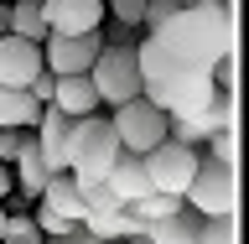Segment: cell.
<instances>
[{
    "label": "cell",
    "mask_w": 249,
    "mask_h": 244,
    "mask_svg": "<svg viewBox=\"0 0 249 244\" xmlns=\"http://www.w3.org/2000/svg\"><path fill=\"white\" fill-rule=\"evenodd\" d=\"M197 244H239V229H233V218H202Z\"/></svg>",
    "instance_id": "603a6c76"
},
{
    "label": "cell",
    "mask_w": 249,
    "mask_h": 244,
    "mask_svg": "<svg viewBox=\"0 0 249 244\" xmlns=\"http://www.w3.org/2000/svg\"><path fill=\"white\" fill-rule=\"evenodd\" d=\"M42 244H93V239H89V234H83V229H73V234H68V239H42Z\"/></svg>",
    "instance_id": "83f0119b"
},
{
    "label": "cell",
    "mask_w": 249,
    "mask_h": 244,
    "mask_svg": "<svg viewBox=\"0 0 249 244\" xmlns=\"http://www.w3.org/2000/svg\"><path fill=\"white\" fill-rule=\"evenodd\" d=\"M0 244H42V234H36V224H31L26 213H11V218H5Z\"/></svg>",
    "instance_id": "7402d4cb"
},
{
    "label": "cell",
    "mask_w": 249,
    "mask_h": 244,
    "mask_svg": "<svg viewBox=\"0 0 249 244\" xmlns=\"http://www.w3.org/2000/svg\"><path fill=\"white\" fill-rule=\"evenodd\" d=\"M52 109H62L68 120H83L99 109V94H93L89 73H73V78H57V89H52Z\"/></svg>",
    "instance_id": "5bb4252c"
},
{
    "label": "cell",
    "mask_w": 249,
    "mask_h": 244,
    "mask_svg": "<svg viewBox=\"0 0 249 244\" xmlns=\"http://www.w3.org/2000/svg\"><path fill=\"white\" fill-rule=\"evenodd\" d=\"M5 5H11V0H5Z\"/></svg>",
    "instance_id": "1f68e13d"
},
{
    "label": "cell",
    "mask_w": 249,
    "mask_h": 244,
    "mask_svg": "<svg viewBox=\"0 0 249 244\" xmlns=\"http://www.w3.org/2000/svg\"><path fill=\"white\" fill-rule=\"evenodd\" d=\"M135 68H140V99L156 104L166 120H187L192 109H202L218 94L208 68H192V62L171 57L166 47H156L151 37L135 42Z\"/></svg>",
    "instance_id": "6da1fadb"
},
{
    "label": "cell",
    "mask_w": 249,
    "mask_h": 244,
    "mask_svg": "<svg viewBox=\"0 0 249 244\" xmlns=\"http://www.w3.org/2000/svg\"><path fill=\"white\" fill-rule=\"evenodd\" d=\"M145 5H151V0H104V11H114L120 26H135V31H140V21H145Z\"/></svg>",
    "instance_id": "cb8c5ba5"
},
{
    "label": "cell",
    "mask_w": 249,
    "mask_h": 244,
    "mask_svg": "<svg viewBox=\"0 0 249 244\" xmlns=\"http://www.w3.org/2000/svg\"><path fill=\"white\" fill-rule=\"evenodd\" d=\"M21 140H26V130H0V161L11 167L16 151H21Z\"/></svg>",
    "instance_id": "484cf974"
},
{
    "label": "cell",
    "mask_w": 249,
    "mask_h": 244,
    "mask_svg": "<svg viewBox=\"0 0 249 244\" xmlns=\"http://www.w3.org/2000/svg\"><path fill=\"white\" fill-rule=\"evenodd\" d=\"M93 244H124V239H93Z\"/></svg>",
    "instance_id": "4dcf8cb0"
},
{
    "label": "cell",
    "mask_w": 249,
    "mask_h": 244,
    "mask_svg": "<svg viewBox=\"0 0 249 244\" xmlns=\"http://www.w3.org/2000/svg\"><path fill=\"white\" fill-rule=\"evenodd\" d=\"M78 229L89 234V239H124V244H130L140 229H145V224L135 218V208H114V213H93V218H83Z\"/></svg>",
    "instance_id": "2e32d148"
},
{
    "label": "cell",
    "mask_w": 249,
    "mask_h": 244,
    "mask_svg": "<svg viewBox=\"0 0 249 244\" xmlns=\"http://www.w3.org/2000/svg\"><path fill=\"white\" fill-rule=\"evenodd\" d=\"M109 125H114L120 151H130V156H145V151H156L166 140V114L156 104H145V99H130V104L109 109Z\"/></svg>",
    "instance_id": "8992f818"
},
{
    "label": "cell",
    "mask_w": 249,
    "mask_h": 244,
    "mask_svg": "<svg viewBox=\"0 0 249 244\" xmlns=\"http://www.w3.org/2000/svg\"><path fill=\"white\" fill-rule=\"evenodd\" d=\"M140 161H145L151 192H171V198H182L187 182H192V171H197V161H202V151L177 146V140H161V146H156V151H145Z\"/></svg>",
    "instance_id": "52a82bcc"
},
{
    "label": "cell",
    "mask_w": 249,
    "mask_h": 244,
    "mask_svg": "<svg viewBox=\"0 0 249 244\" xmlns=\"http://www.w3.org/2000/svg\"><path fill=\"white\" fill-rule=\"evenodd\" d=\"M11 37L21 42H47V21H42V0H11Z\"/></svg>",
    "instance_id": "d6986e66"
},
{
    "label": "cell",
    "mask_w": 249,
    "mask_h": 244,
    "mask_svg": "<svg viewBox=\"0 0 249 244\" xmlns=\"http://www.w3.org/2000/svg\"><path fill=\"white\" fill-rule=\"evenodd\" d=\"M52 89H57V78H52V73H47V68H42V73H36V78H31V83H26V94H31V99H36V104H52Z\"/></svg>",
    "instance_id": "d4e9b609"
},
{
    "label": "cell",
    "mask_w": 249,
    "mask_h": 244,
    "mask_svg": "<svg viewBox=\"0 0 249 244\" xmlns=\"http://www.w3.org/2000/svg\"><path fill=\"white\" fill-rule=\"evenodd\" d=\"M89 83L99 94V104L120 109L130 99H140V68H135V47H104L89 68Z\"/></svg>",
    "instance_id": "5b68a950"
},
{
    "label": "cell",
    "mask_w": 249,
    "mask_h": 244,
    "mask_svg": "<svg viewBox=\"0 0 249 244\" xmlns=\"http://www.w3.org/2000/svg\"><path fill=\"white\" fill-rule=\"evenodd\" d=\"M11 192H16V182H11V167H5V161H0V203L11 198Z\"/></svg>",
    "instance_id": "4316f807"
},
{
    "label": "cell",
    "mask_w": 249,
    "mask_h": 244,
    "mask_svg": "<svg viewBox=\"0 0 249 244\" xmlns=\"http://www.w3.org/2000/svg\"><path fill=\"white\" fill-rule=\"evenodd\" d=\"M42 104L26 89H0V130H36Z\"/></svg>",
    "instance_id": "e0dca14e"
},
{
    "label": "cell",
    "mask_w": 249,
    "mask_h": 244,
    "mask_svg": "<svg viewBox=\"0 0 249 244\" xmlns=\"http://www.w3.org/2000/svg\"><path fill=\"white\" fill-rule=\"evenodd\" d=\"M36 203H42L47 213L68 218V224H83V198H78V187H73V177H68V171L47 177V187H42V198H36Z\"/></svg>",
    "instance_id": "9a60e30c"
},
{
    "label": "cell",
    "mask_w": 249,
    "mask_h": 244,
    "mask_svg": "<svg viewBox=\"0 0 249 244\" xmlns=\"http://www.w3.org/2000/svg\"><path fill=\"white\" fill-rule=\"evenodd\" d=\"M202 156L218 161V167H239V135H233V130H218V135L202 146Z\"/></svg>",
    "instance_id": "44dd1931"
},
{
    "label": "cell",
    "mask_w": 249,
    "mask_h": 244,
    "mask_svg": "<svg viewBox=\"0 0 249 244\" xmlns=\"http://www.w3.org/2000/svg\"><path fill=\"white\" fill-rule=\"evenodd\" d=\"M99 52H104V31H89V37H47L42 42V68L52 78H73V73H89Z\"/></svg>",
    "instance_id": "9c48e42d"
},
{
    "label": "cell",
    "mask_w": 249,
    "mask_h": 244,
    "mask_svg": "<svg viewBox=\"0 0 249 244\" xmlns=\"http://www.w3.org/2000/svg\"><path fill=\"white\" fill-rule=\"evenodd\" d=\"M0 37H11V5H0Z\"/></svg>",
    "instance_id": "f1b7e54d"
},
{
    "label": "cell",
    "mask_w": 249,
    "mask_h": 244,
    "mask_svg": "<svg viewBox=\"0 0 249 244\" xmlns=\"http://www.w3.org/2000/svg\"><path fill=\"white\" fill-rule=\"evenodd\" d=\"M156 47H166L171 57L192 62V68H208L213 73L223 57H233V11L229 0H202V5H187L166 21V26L151 31Z\"/></svg>",
    "instance_id": "7a4b0ae2"
},
{
    "label": "cell",
    "mask_w": 249,
    "mask_h": 244,
    "mask_svg": "<svg viewBox=\"0 0 249 244\" xmlns=\"http://www.w3.org/2000/svg\"><path fill=\"white\" fill-rule=\"evenodd\" d=\"M182 203L197 218H233V208H239V167H218V161L202 156L187 192H182Z\"/></svg>",
    "instance_id": "277c9868"
},
{
    "label": "cell",
    "mask_w": 249,
    "mask_h": 244,
    "mask_svg": "<svg viewBox=\"0 0 249 244\" xmlns=\"http://www.w3.org/2000/svg\"><path fill=\"white\" fill-rule=\"evenodd\" d=\"M197 229H202V218L182 203V213L161 218V224H145V239L151 244H197Z\"/></svg>",
    "instance_id": "ac0fdd59"
},
{
    "label": "cell",
    "mask_w": 249,
    "mask_h": 244,
    "mask_svg": "<svg viewBox=\"0 0 249 244\" xmlns=\"http://www.w3.org/2000/svg\"><path fill=\"white\" fill-rule=\"evenodd\" d=\"M47 37H89L104 26V0H42Z\"/></svg>",
    "instance_id": "30bf717a"
},
{
    "label": "cell",
    "mask_w": 249,
    "mask_h": 244,
    "mask_svg": "<svg viewBox=\"0 0 249 244\" xmlns=\"http://www.w3.org/2000/svg\"><path fill=\"white\" fill-rule=\"evenodd\" d=\"M114 161H120V140H114L109 114L73 120V135H68V177L73 182H104Z\"/></svg>",
    "instance_id": "3957f363"
},
{
    "label": "cell",
    "mask_w": 249,
    "mask_h": 244,
    "mask_svg": "<svg viewBox=\"0 0 249 244\" xmlns=\"http://www.w3.org/2000/svg\"><path fill=\"white\" fill-rule=\"evenodd\" d=\"M31 135H36V156H42V167L52 171V177H57V171H68V135H73V120H68L62 109L47 104Z\"/></svg>",
    "instance_id": "8fae6325"
},
{
    "label": "cell",
    "mask_w": 249,
    "mask_h": 244,
    "mask_svg": "<svg viewBox=\"0 0 249 244\" xmlns=\"http://www.w3.org/2000/svg\"><path fill=\"white\" fill-rule=\"evenodd\" d=\"M5 218H11V213H5V203H0V234H5Z\"/></svg>",
    "instance_id": "f546056e"
},
{
    "label": "cell",
    "mask_w": 249,
    "mask_h": 244,
    "mask_svg": "<svg viewBox=\"0 0 249 244\" xmlns=\"http://www.w3.org/2000/svg\"><path fill=\"white\" fill-rule=\"evenodd\" d=\"M109 192L124 203V208H135L140 198H151V177H145V161L140 156H130V151H120V161L109 167Z\"/></svg>",
    "instance_id": "4fadbf2b"
},
{
    "label": "cell",
    "mask_w": 249,
    "mask_h": 244,
    "mask_svg": "<svg viewBox=\"0 0 249 244\" xmlns=\"http://www.w3.org/2000/svg\"><path fill=\"white\" fill-rule=\"evenodd\" d=\"M42 73V47L21 37H0V89H26Z\"/></svg>",
    "instance_id": "7c38bea8"
},
{
    "label": "cell",
    "mask_w": 249,
    "mask_h": 244,
    "mask_svg": "<svg viewBox=\"0 0 249 244\" xmlns=\"http://www.w3.org/2000/svg\"><path fill=\"white\" fill-rule=\"evenodd\" d=\"M218 130H233V94H213V99L202 109H192L187 120H166V140L192 146V151H202Z\"/></svg>",
    "instance_id": "ba28073f"
},
{
    "label": "cell",
    "mask_w": 249,
    "mask_h": 244,
    "mask_svg": "<svg viewBox=\"0 0 249 244\" xmlns=\"http://www.w3.org/2000/svg\"><path fill=\"white\" fill-rule=\"evenodd\" d=\"M171 213H182V198H171V192H151V198L135 203L140 224H161V218H171Z\"/></svg>",
    "instance_id": "ffe728a7"
}]
</instances>
